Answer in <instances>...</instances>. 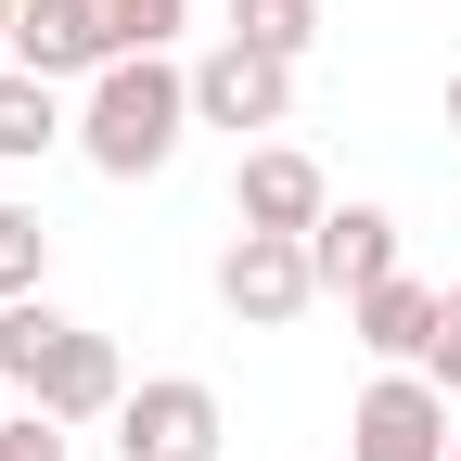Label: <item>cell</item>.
<instances>
[{"label": "cell", "mask_w": 461, "mask_h": 461, "mask_svg": "<svg viewBox=\"0 0 461 461\" xmlns=\"http://www.w3.org/2000/svg\"><path fill=\"white\" fill-rule=\"evenodd\" d=\"M193 129V77L167 65V51H129V65H103L90 103H77V154L103 167V180H154L167 154H180Z\"/></svg>", "instance_id": "6da1fadb"}, {"label": "cell", "mask_w": 461, "mask_h": 461, "mask_svg": "<svg viewBox=\"0 0 461 461\" xmlns=\"http://www.w3.org/2000/svg\"><path fill=\"white\" fill-rule=\"evenodd\" d=\"M448 384L436 372H384L359 411H346V461H448Z\"/></svg>", "instance_id": "7a4b0ae2"}, {"label": "cell", "mask_w": 461, "mask_h": 461, "mask_svg": "<svg viewBox=\"0 0 461 461\" xmlns=\"http://www.w3.org/2000/svg\"><path fill=\"white\" fill-rule=\"evenodd\" d=\"M321 295V269H308V230H244V244L218 257V308L230 321H257V333H282Z\"/></svg>", "instance_id": "3957f363"}, {"label": "cell", "mask_w": 461, "mask_h": 461, "mask_svg": "<svg viewBox=\"0 0 461 461\" xmlns=\"http://www.w3.org/2000/svg\"><path fill=\"white\" fill-rule=\"evenodd\" d=\"M115 448H129V461H218V384H193V372L129 384V411H115Z\"/></svg>", "instance_id": "277c9868"}, {"label": "cell", "mask_w": 461, "mask_h": 461, "mask_svg": "<svg viewBox=\"0 0 461 461\" xmlns=\"http://www.w3.org/2000/svg\"><path fill=\"white\" fill-rule=\"evenodd\" d=\"M282 103H295V65L257 39H218L193 65V129H282Z\"/></svg>", "instance_id": "5b68a950"}, {"label": "cell", "mask_w": 461, "mask_h": 461, "mask_svg": "<svg viewBox=\"0 0 461 461\" xmlns=\"http://www.w3.org/2000/svg\"><path fill=\"white\" fill-rule=\"evenodd\" d=\"M346 321H359V346H372L384 372H423V359H436V333H448V295L397 269V282H372V295H346Z\"/></svg>", "instance_id": "8992f818"}, {"label": "cell", "mask_w": 461, "mask_h": 461, "mask_svg": "<svg viewBox=\"0 0 461 461\" xmlns=\"http://www.w3.org/2000/svg\"><path fill=\"white\" fill-rule=\"evenodd\" d=\"M230 218H244V230H321L333 193H321V167H308L295 141H257L244 180H230Z\"/></svg>", "instance_id": "52a82bcc"}, {"label": "cell", "mask_w": 461, "mask_h": 461, "mask_svg": "<svg viewBox=\"0 0 461 461\" xmlns=\"http://www.w3.org/2000/svg\"><path fill=\"white\" fill-rule=\"evenodd\" d=\"M14 65H26V77H103V65H115V26H103V0H26V26H14Z\"/></svg>", "instance_id": "ba28073f"}, {"label": "cell", "mask_w": 461, "mask_h": 461, "mask_svg": "<svg viewBox=\"0 0 461 461\" xmlns=\"http://www.w3.org/2000/svg\"><path fill=\"white\" fill-rule=\"evenodd\" d=\"M26 411H51V423H115V411H129V372H115V346H103L90 321L51 346V372H39Z\"/></svg>", "instance_id": "9c48e42d"}, {"label": "cell", "mask_w": 461, "mask_h": 461, "mask_svg": "<svg viewBox=\"0 0 461 461\" xmlns=\"http://www.w3.org/2000/svg\"><path fill=\"white\" fill-rule=\"evenodd\" d=\"M308 269H321V295H372V282H397V218L384 205H333L308 230Z\"/></svg>", "instance_id": "30bf717a"}, {"label": "cell", "mask_w": 461, "mask_h": 461, "mask_svg": "<svg viewBox=\"0 0 461 461\" xmlns=\"http://www.w3.org/2000/svg\"><path fill=\"white\" fill-rule=\"evenodd\" d=\"M51 141H65V103H51V77L0 65V167H39Z\"/></svg>", "instance_id": "8fae6325"}, {"label": "cell", "mask_w": 461, "mask_h": 461, "mask_svg": "<svg viewBox=\"0 0 461 461\" xmlns=\"http://www.w3.org/2000/svg\"><path fill=\"white\" fill-rule=\"evenodd\" d=\"M65 333H77V321L51 308V295H14V308H0V384L39 397V372H51V346H65Z\"/></svg>", "instance_id": "7c38bea8"}, {"label": "cell", "mask_w": 461, "mask_h": 461, "mask_svg": "<svg viewBox=\"0 0 461 461\" xmlns=\"http://www.w3.org/2000/svg\"><path fill=\"white\" fill-rule=\"evenodd\" d=\"M230 39H257V51H282V65H308L321 0H230Z\"/></svg>", "instance_id": "4fadbf2b"}, {"label": "cell", "mask_w": 461, "mask_h": 461, "mask_svg": "<svg viewBox=\"0 0 461 461\" xmlns=\"http://www.w3.org/2000/svg\"><path fill=\"white\" fill-rule=\"evenodd\" d=\"M39 282H51V230H39V205H0V308L39 295Z\"/></svg>", "instance_id": "5bb4252c"}, {"label": "cell", "mask_w": 461, "mask_h": 461, "mask_svg": "<svg viewBox=\"0 0 461 461\" xmlns=\"http://www.w3.org/2000/svg\"><path fill=\"white\" fill-rule=\"evenodd\" d=\"M103 26H115V65H129V51H167L193 26V0H103Z\"/></svg>", "instance_id": "9a60e30c"}, {"label": "cell", "mask_w": 461, "mask_h": 461, "mask_svg": "<svg viewBox=\"0 0 461 461\" xmlns=\"http://www.w3.org/2000/svg\"><path fill=\"white\" fill-rule=\"evenodd\" d=\"M77 423H51V411H0V461H65Z\"/></svg>", "instance_id": "2e32d148"}, {"label": "cell", "mask_w": 461, "mask_h": 461, "mask_svg": "<svg viewBox=\"0 0 461 461\" xmlns=\"http://www.w3.org/2000/svg\"><path fill=\"white\" fill-rule=\"evenodd\" d=\"M423 372H436V384L461 397V295H448V333H436V359H423Z\"/></svg>", "instance_id": "e0dca14e"}, {"label": "cell", "mask_w": 461, "mask_h": 461, "mask_svg": "<svg viewBox=\"0 0 461 461\" xmlns=\"http://www.w3.org/2000/svg\"><path fill=\"white\" fill-rule=\"evenodd\" d=\"M14 26H26V0H0V51H14Z\"/></svg>", "instance_id": "ac0fdd59"}, {"label": "cell", "mask_w": 461, "mask_h": 461, "mask_svg": "<svg viewBox=\"0 0 461 461\" xmlns=\"http://www.w3.org/2000/svg\"><path fill=\"white\" fill-rule=\"evenodd\" d=\"M448 141H461V77H448Z\"/></svg>", "instance_id": "d6986e66"}, {"label": "cell", "mask_w": 461, "mask_h": 461, "mask_svg": "<svg viewBox=\"0 0 461 461\" xmlns=\"http://www.w3.org/2000/svg\"><path fill=\"white\" fill-rule=\"evenodd\" d=\"M448 461H461V423H448Z\"/></svg>", "instance_id": "ffe728a7"}]
</instances>
